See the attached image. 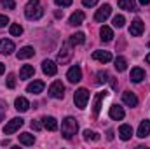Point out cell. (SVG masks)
Here are the masks:
<instances>
[{
  "label": "cell",
  "instance_id": "e0dca14e",
  "mask_svg": "<svg viewBox=\"0 0 150 149\" xmlns=\"http://www.w3.org/2000/svg\"><path fill=\"white\" fill-rule=\"evenodd\" d=\"M93 58L98 60V62H101V63H108V62H112V54H110V51H94V53H93Z\"/></svg>",
  "mask_w": 150,
  "mask_h": 149
},
{
  "label": "cell",
  "instance_id": "6da1fadb",
  "mask_svg": "<svg viewBox=\"0 0 150 149\" xmlns=\"http://www.w3.org/2000/svg\"><path fill=\"white\" fill-rule=\"evenodd\" d=\"M44 14V9L40 5V0H30L25 7V16L28 19H40Z\"/></svg>",
  "mask_w": 150,
  "mask_h": 149
},
{
  "label": "cell",
  "instance_id": "52a82bcc",
  "mask_svg": "<svg viewBox=\"0 0 150 149\" xmlns=\"http://www.w3.org/2000/svg\"><path fill=\"white\" fill-rule=\"evenodd\" d=\"M112 14V7L108 5V4H105V5H101L98 11H96V14H94V19L98 21V23H103L108 16Z\"/></svg>",
  "mask_w": 150,
  "mask_h": 149
},
{
  "label": "cell",
  "instance_id": "277c9868",
  "mask_svg": "<svg viewBox=\"0 0 150 149\" xmlns=\"http://www.w3.org/2000/svg\"><path fill=\"white\" fill-rule=\"evenodd\" d=\"M72 54H74V51H72L70 40H67V42H63V47H61V51H59V54H58V62H59L61 65H65V63H68V62L72 60Z\"/></svg>",
  "mask_w": 150,
  "mask_h": 149
},
{
  "label": "cell",
  "instance_id": "4fadbf2b",
  "mask_svg": "<svg viewBox=\"0 0 150 149\" xmlns=\"http://www.w3.org/2000/svg\"><path fill=\"white\" fill-rule=\"evenodd\" d=\"M14 51V42L9 40V39H2L0 40V54H11Z\"/></svg>",
  "mask_w": 150,
  "mask_h": 149
},
{
  "label": "cell",
  "instance_id": "d6986e66",
  "mask_svg": "<svg viewBox=\"0 0 150 149\" xmlns=\"http://www.w3.org/2000/svg\"><path fill=\"white\" fill-rule=\"evenodd\" d=\"M33 54H35V49L30 46H25L18 51V60H26V58H32Z\"/></svg>",
  "mask_w": 150,
  "mask_h": 149
},
{
  "label": "cell",
  "instance_id": "ac0fdd59",
  "mask_svg": "<svg viewBox=\"0 0 150 149\" xmlns=\"http://www.w3.org/2000/svg\"><path fill=\"white\" fill-rule=\"evenodd\" d=\"M14 107H16V111H19V112H26L30 109V102L25 97H18L16 102H14Z\"/></svg>",
  "mask_w": 150,
  "mask_h": 149
},
{
  "label": "cell",
  "instance_id": "ba28073f",
  "mask_svg": "<svg viewBox=\"0 0 150 149\" xmlns=\"http://www.w3.org/2000/svg\"><path fill=\"white\" fill-rule=\"evenodd\" d=\"M143 34V21L140 18H136L134 21H131V27H129V35L133 37H140Z\"/></svg>",
  "mask_w": 150,
  "mask_h": 149
},
{
  "label": "cell",
  "instance_id": "44dd1931",
  "mask_svg": "<svg viewBox=\"0 0 150 149\" xmlns=\"http://www.w3.org/2000/svg\"><path fill=\"white\" fill-rule=\"evenodd\" d=\"M143 79H145V70L143 69H140V67L131 69V81L133 82H142Z\"/></svg>",
  "mask_w": 150,
  "mask_h": 149
},
{
  "label": "cell",
  "instance_id": "4dcf8cb0",
  "mask_svg": "<svg viewBox=\"0 0 150 149\" xmlns=\"http://www.w3.org/2000/svg\"><path fill=\"white\" fill-rule=\"evenodd\" d=\"M84 139H86V140H100V135H98L96 132L86 130V132H84Z\"/></svg>",
  "mask_w": 150,
  "mask_h": 149
},
{
  "label": "cell",
  "instance_id": "d6a6232c",
  "mask_svg": "<svg viewBox=\"0 0 150 149\" xmlns=\"http://www.w3.org/2000/svg\"><path fill=\"white\" fill-rule=\"evenodd\" d=\"M7 88H11V90L16 88V75L14 74H9V77H7Z\"/></svg>",
  "mask_w": 150,
  "mask_h": 149
},
{
  "label": "cell",
  "instance_id": "5bb4252c",
  "mask_svg": "<svg viewBox=\"0 0 150 149\" xmlns=\"http://www.w3.org/2000/svg\"><path fill=\"white\" fill-rule=\"evenodd\" d=\"M136 135H138L140 139H145V137H149V135H150V121H149V119H143V121L140 123Z\"/></svg>",
  "mask_w": 150,
  "mask_h": 149
},
{
  "label": "cell",
  "instance_id": "9c48e42d",
  "mask_svg": "<svg viewBox=\"0 0 150 149\" xmlns=\"http://www.w3.org/2000/svg\"><path fill=\"white\" fill-rule=\"evenodd\" d=\"M67 79L70 81V82H79L80 79H82V70H80V67L79 65H74L68 72H67Z\"/></svg>",
  "mask_w": 150,
  "mask_h": 149
},
{
  "label": "cell",
  "instance_id": "b9f144b4",
  "mask_svg": "<svg viewBox=\"0 0 150 149\" xmlns=\"http://www.w3.org/2000/svg\"><path fill=\"white\" fill-rule=\"evenodd\" d=\"M140 4H142V5H149L150 0H140Z\"/></svg>",
  "mask_w": 150,
  "mask_h": 149
},
{
  "label": "cell",
  "instance_id": "ffe728a7",
  "mask_svg": "<svg viewBox=\"0 0 150 149\" xmlns=\"http://www.w3.org/2000/svg\"><path fill=\"white\" fill-rule=\"evenodd\" d=\"M44 88H45V84H44L42 81H33V82H30V84H28L26 91H28V93L37 95V93H42V90H44Z\"/></svg>",
  "mask_w": 150,
  "mask_h": 149
},
{
  "label": "cell",
  "instance_id": "cb8c5ba5",
  "mask_svg": "<svg viewBox=\"0 0 150 149\" xmlns=\"http://www.w3.org/2000/svg\"><path fill=\"white\" fill-rule=\"evenodd\" d=\"M100 35H101L100 39H101L103 42H110V40L113 39V30L110 28V27H105V25H103L101 30H100Z\"/></svg>",
  "mask_w": 150,
  "mask_h": 149
},
{
  "label": "cell",
  "instance_id": "83f0119b",
  "mask_svg": "<svg viewBox=\"0 0 150 149\" xmlns=\"http://www.w3.org/2000/svg\"><path fill=\"white\" fill-rule=\"evenodd\" d=\"M19 142H21V144H25V146H32V144L35 142V137H33L32 133L25 132V133H21V135H19Z\"/></svg>",
  "mask_w": 150,
  "mask_h": 149
},
{
  "label": "cell",
  "instance_id": "603a6c76",
  "mask_svg": "<svg viewBox=\"0 0 150 149\" xmlns=\"http://www.w3.org/2000/svg\"><path fill=\"white\" fill-rule=\"evenodd\" d=\"M84 18H86V14H84L82 11H75L74 14L70 16V25H74V27L82 25V23H84Z\"/></svg>",
  "mask_w": 150,
  "mask_h": 149
},
{
  "label": "cell",
  "instance_id": "1f68e13d",
  "mask_svg": "<svg viewBox=\"0 0 150 149\" xmlns=\"http://www.w3.org/2000/svg\"><path fill=\"white\" fill-rule=\"evenodd\" d=\"M124 23H126V19H124V16H115L113 18V27H117V28H122L124 27Z\"/></svg>",
  "mask_w": 150,
  "mask_h": 149
},
{
  "label": "cell",
  "instance_id": "484cf974",
  "mask_svg": "<svg viewBox=\"0 0 150 149\" xmlns=\"http://www.w3.org/2000/svg\"><path fill=\"white\" fill-rule=\"evenodd\" d=\"M120 9H126V11H136V2L134 0H119L117 2Z\"/></svg>",
  "mask_w": 150,
  "mask_h": 149
},
{
  "label": "cell",
  "instance_id": "f1b7e54d",
  "mask_svg": "<svg viewBox=\"0 0 150 149\" xmlns=\"http://www.w3.org/2000/svg\"><path fill=\"white\" fill-rule=\"evenodd\" d=\"M86 42V35L82 34V32H77L74 34L72 37H70V44H74V46H80V44H84Z\"/></svg>",
  "mask_w": 150,
  "mask_h": 149
},
{
  "label": "cell",
  "instance_id": "7402d4cb",
  "mask_svg": "<svg viewBox=\"0 0 150 149\" xmlns=\"http://www.w3.org/2000/svg\"><path fill=\"white\" fill-rule=\"evenodd\" d=\"M119 135H120L122 140H129V139L133 137V128H131V125H122V126L119 128Z\"/></svg>",
  "mask_w": 150,
  "mask_h": 149
},
{
  "label": "cell",
  "instance_id": "8fae6325",
  "mask_svg": "<svg viewBox=\"0 0 150 149\" xmlns=\"http://www.w3.org/2000/svg\"><path fill=\"white\" fill-rule=\"evenodd\" d=\"M42 72H44L45 75H56L58 67H56L54 62H51V60H44V62H42Z\"/></svg>",
  "mask_w": 150,
  "mask_h": 149
},
{
  "label": "cell",
  "instance_id": "f546056e",
  "mask_svg": "<svg viewBox=\"0 0 150 149\" xmlns=\"http://www.w3.org/2000/svg\"><path fill=\"white\" fill-rule=\"evenodd\" d=\"M9 32H11V35H14V37H19V35L23 34V27L14 23V25H11V27H9Z\"/></svg>",
  "mask_w": 150,
  "mask_h": 149
},
{
  "label": "cell",
  "instance_id": "4316f807",
  "mask_svg": "<svg viewBox=\"0 0 150 149\" xmlns=\"http://www.w3.org/2000/svg\"><path fill=\"white\" fill-rule=\"evenodd\" d=\"M115 69H117V72H124L127 69V60L124 56H117L115 58Z\"/></svg>",
  "mask_w": 150,
  "mask_h": 149
},
{
  "label": "cell",
  "instance_id": "7c38bea8",
  "mask_svg": "<svg viewBox=\"0 0 150 149\" xmlns=\"http://www.w3.org/2000/svg\"><path fill=\"white\" fill-rule=\"evenodd\" d=\"M42 126L47 128L49 132H56V130H58V121H56L52 116H44V117H42Z\"/></svg>",
  "mask_w": 150,
  "mask_h": 149
},
{
  "label": "cell",
  "instance_id": "3957f363",
  "mask_svg": "<svg viewBox=\"0 0 150 149\" xmlns=\"http://www.w3.org/2000/svg\"><path fill=\"white\" fill-rule=\"evenodd\" d=\"M87 100H89V91H87L86 88H80V90L75 91L74 102H75V105H77L79 109H84V107L87 105Z\"/></svg>",
  "mask_w": 150,
  "mask_h": 149
},
{
  "label": "cell",
  "instance_id": "8992f818",
  "mask_svg": "<svg viewBox=\"0 0 150 149\" xmlns=\"http://www.w3.org/2000/svg\"><path fill=\"white\" fill-rule=\"evenodd\" d=\"M63 95H65V86L61 84V81H54L49 86V97H52V98H63Z\"/></svg>",
  "mask_w": 150,
  "mask_h": 149
},
{
  "label": "cell",
  "instance_id": "30bf717a",
  "mask_svg": "<svg viewBox=\"0 0 150 149\" xmlns=\"http://www.w3.org/2000/svg\"><path fill=\"white\" fill-rule=\"evenodd\" d=\"M105 97H107V93H105V91L96 93L94 102H93V114H94V117H98V114H100V111H101V102L105 100Z\"/></svg>",
  "mask_w": 150,
  "mask_h": 149
},
{
  "label": "cell",
  "instance_id": "2e32d148",
  "mask_svg": "<svg viewBox=\"0 0 150 149\" xmlns=\"http://www.w3.org/2000/svg\"><path fill=\"white\" fill-rule=\"evenodd\" d=\"M122 102H124L126 105H129V107H136V105H138V98H136V95L131 93V91H124V93H122Z\"/></svg>",
  "mask_w": 150,
  "mask_h": 149
},
{
  "label": "cell",
  "instance_id": "9a60e30c",
  "mask_svg": "<svg viewBox=\"0 0 150 149\" xmlns=\"http://www.w3.org/2000/svg\"><path fill=\"white\" fill-rule=\"evenodd\" d=\"M108 114H110V117H112L113 121H120V119H124V116H126V112H124V109H122L120 105H112L110 111H108Z\"/></svg>",
  "mask_w": 150,
  "mask_h": 149
},
{
  "label": "cell",
  "instance_id": "e575fe53",
  "mask_svg": "<svg viewBox=\"0 0 150 149\" xmlns=\"http://www.w3.org/2000/svg\"><path fill=\"white\" fill-rule=\"evenodd\" d=\"M0 2H2V5H4L5 9H11V11L16 9V2H14V0H0Z\"/></svg>",
  "mask_w": 150,
  "mask_h": 149
},
{
  "label": "cell",
  "instance_id": "836d02e7",
  "mask_svg": "<svg viewBox=\"0 0 150 149\" xmlns=\"http://www.w3.org/2000/svg\"><path fill=\"white\" fill-rule=\"evenodd\" d=\"M108 81V72L107 70H100L98 72V82H107Z\"/></svg>",
  "mask_w": 150,
  "mask_h": 149
},
{
  "label": "cell",
  "instance_id": "ab89813d",
  "mask_svg": "<svg viewBox=\"0 0 150 149\" xmlns=\"http://www.w3.org/2000/svg\"><path fill=\"white\" fill-rule=\"evenodd\" d=\"M4 72H5V65H4V63H0V75L4 74Z\"/></svg>",
  "mask_w": 150,
  "mask_h": 149
},
{
  "label": "cell",
  "instance_id": "74e56055",
  "mask_svg": "<svg viewBox=\"0 0 150 149\" xmlns=\"http://www.w3.org/2000/svg\"><path fill=\"white\" fill-rule=\"evenodd\" d=\"M7 23H9V18H7V16H4V14H0V28H2V27H5Z\"/></svg>",
  "mask_w": 150,
  "mask_h": 149
},
{
  "label": "cell",
  "instance_id": "ee69618b",
  "mask_svg": "<svg viewBox=\"0 0 150 149\" xmlns=\"http://www.w3.org/2000/svg\"><path fill=\"white\" fill-rule=\"evenodd\" d=\"M2 105H4V104H2V102H0V109H2Z\"/></svg>",
  "mask_w": 150,
  "mask_h": 149
},
{
  "label": "cell",
  "instance_id": "7a4b0ae2",
  "mask_svg": "<svg viewBox=\"0 0 150 149\" xmlns=\"http://www.w3.org/2000/svg\"><path fill=\"white\" fill-rule=\"evenodd\" d=\"M77 130H79V125H77V119L75 117H65L63 119V123H61V133H63V137L65 139H72L75 133H77Z\"/></svg>",
  "mask_w": 150,
  "mask_h": 149
},
{
  "label": "cell",
  "instance_id": "f35d334b",
  "mask_svg": "<svg viewBox=\"0 0 150 149\" xmlns=\"http://www.w3.org/2000/svg\"><path fill=\"white\" fill-rule=\"evenodd\" d=\"M32 128H33L35 132H38V130H42V125H40L38 121H32Z\"/></svg>",
  "mask_w": 150,
  "mask_h": 149
},
{
  "label": "cell",
  "instance_id": "7bdbcfd3",
  "mask_svg": "<svg viewBox=\"0 0 150 149\" xmlns=\"http://www.w3.org/2000/svg\"><path fill=\"white\" fill-rule=\"evenodd\" d=\"M145 60H147V63H149V65H150V53H149V54H147V56H145Z\"/></svg>",
  "mask_w": 150,
  "mask_h": 149
},
{
  "label": "cell",
  "instance_id": "d4e9b609",
  "mask_svg": "<svg viewBox=\"0 0 150 149\" xmlns=\"http://www.w3.org/2000/svg\"><path fill=\"white\" fill-rule=\"evenodd\" d=\"M33 74H35V69L32 65H23L19 70V79H30L33 77Z\"/></svg>",
  "mask_w": 150,
  "mask_h": 149
},
{
  "label": "cell",
  "instance_id": "60d3db41",
  "mask_svg": "<svg viewBox=\"0 0 150 149\" xmlns=\"http://www.w3.org/2000/svg\"><path fill=\"white\" fill-rule=\"evenodd\" d=\"M54 16H56V18H61V16H63V12H61V11H56V12H54Z\"/></svg>",
  "mask_w": 150,
  "mask_h": 149
},
{
  "label": "cell",
  "instance_id": "d590c367",
  "mask_svg": "<svg viewBox=\"0 0 150 149\" xmlns=\"http://www.w3.org/2000/svg\"><path fill=\"white\" fill-rule=\"evenodd\" d=\"M56 2V5H61V7H68V5H72V2L74 0H54Z\"/></svg>",
  "mask_w": 150,
  "mask_h": 149
},
{
  "label": "cell",
  "instance_id": "8d00e7d4",
  "mask_svg": "<svg viewBox=\"0 0 150 149\" xmlns=\"http://www.w3.org/2000/svg\"><path fill=\"white\" fill-rule=\"evenodd\" d=\"M82 4H84L86 7H94V5L98 4V0H82Z\"/></svg>",
  "mask_w": 150,
  "mask_h": 149
},
{
  "label": "cell",
  "instance_id": "5b68a950",
  "mask_svg": "<svg viewBox=\"0 0 150 149\" xmlns=\"http://www.w3.org/2000/svg\"><path fill=\"white\" fill-rule=\"evenodd\" d=\"M23 123H25V121H23L21 117H12V119L4 126V133H5V135H11V133L18 132V130L23 126Z\"/></svg>",
  "mask_w": 150,
  "mask_h": 149
}]
</instances>
